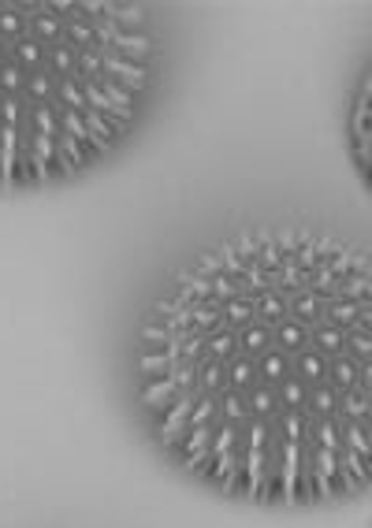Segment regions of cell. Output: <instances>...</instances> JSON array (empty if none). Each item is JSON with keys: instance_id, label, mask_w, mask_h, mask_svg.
Returning <instances> with one entry per match:
<instances>
[{"instance_id": "obj_3", "label": "cell", "mask_w": 372, "mask_h": 528, "mask_svg": "<svg viewBox=\"0 0 372 528\" xmlns=\"http://www.w3.org/2000/svg\"><path fill=\"white\" fill-rule=\"evenodd\" d=\"M354 157H357L361 179L372 190V79L365 82V90L357 97V109H354Z\"/></svg>"}, {"instance_id": "obj_2", "label": "cell", "mask_w": 372, "mask_h": 528, "mask_svg": "<svg viewBox=\"0 0 372 528\" xmlns=\"http://www.w3.org/2000/svg\"><path fill=\"white\" fill-rule=\"evenodd\" d=\"M153 30L134 4H0V190L97 164L134 123Z\"/></svg>"}, {"instance_id": "obj_1", "label": "cell", "mask_w": 372, "mask_h": 528, "mask_svg": "<svg viewBox=\"0 0 372 528\" xmlns=\"http://www.w3.org/2000/svg\"><path fill=\"white\" fill-rule=\"evenodd\" d=\"M138 394L186 472L268 506L372 483V261L313 231L201 253L153 305Z\"/></svg>"}]
</instances>
